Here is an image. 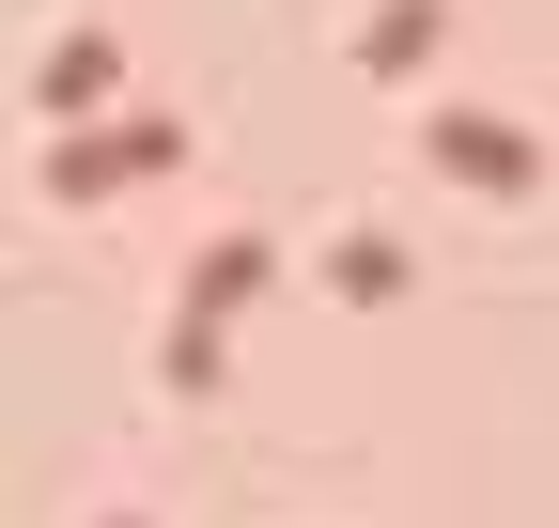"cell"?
I'll use <instances>...</instances> for the list:
<instances>
[{
  "instance_id": "obj_1",
  "label": "cell",
  "mask_w": 559,
  "mask_h": 528,
  "mask_svg": "<svg viewBox=\"0 0 559 528\" xmlns=\"http://www.w3.org/2000/svg\"><path fill=\"white\" fill-rule=\"evenodd\" d=\"M187 141H171V109H124V124H79V141L47 156V203H109V187H156Z\"/></svg>"
},
{
  "instance_id": "obj_2",
  "label": "cell",
  "mask_w": 559,
  "mask_h": 528,
  "mask_svg": "<svg viewBox=\"0 0 559 528\" xmlns=\"http://www.w3.org/2000/svg\"><path fill=\"white\" fill-rule=\"evenodd\" d=\"M419 156H436V187H481V203H513V187L544 171V141H528L513 109H436V124H419Z\"/></svg>"
},
{
  "instance_id": "obj_3",
  "label": "cell",
  "mask_w": 559,
  "mask_h": 528,
  "mask_svg": "<svg viewBox=\"0 0 559 528\" xmlns=\"http://www.w3.org/2000/svg\"><path fill=\"white\" fill-rule=\"evenodd\" d=\"M264 280H280V249H264V233H202V249H187V311H202V326L249 311Z\"/></svg>"
},
{
  "instance_id": "obj_4",
  "label": "cell",
  "mask_w": 559,
  "mask_h": 528,
  "mask_svg": "<svg viewBox=\"0 0 559 528\" xmlns=\"http://www.w3.org/2000/svg\"><path fill=\"white\" fill-rule=\"evenodd\" d=\"M436 0H373V16H358V62H373V79H419V62H436Z\"/></svg>"
},
{
  "instance_id": "obj_5",
  "label": "cell",
  "mask_w": 559,
  "mask_h": 528,
  "mask_svg": "<svg viewBox=\"0 0 559 528\" xmlns=\"http://www.w3.org/2000/svg\"><path fill=\"white\" fill-rule=\"evenodd\" d=\"M326 296L389 311V296H404V249H389V233H326Z\"/></svg>"
},
{
  "instance_id": "obj_6",
  "label": "cell",
  "mask_w": 559,
  "mask_h": 528,
  "mask_svg": "<svg viewBox=\"0 0 559 528\" xmlns=\"http://www.w3.org/2000/svg\"><path fill=\"white\" fill-rule=\"evenodd\" d=\"M109 79H124V62H109V47H94V32H79V47H62V62H47V109H94V94H109Z\"/></svg>"
},
{
  "instance_id": "obj_7",
  "label": "cell",
  "mask_w": 559,
  "mask_h": 528,
  "mask_svg": "<svg viewBox=\"0 0 559 528\" xmlns=\"http://www.w3.org/2000/svg\"><path fill=\"white\" fill-rule=\"evenodd\" d=\"M124 528H140V513H124Z\"/></svg>"
}]
</instances>
